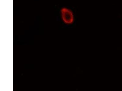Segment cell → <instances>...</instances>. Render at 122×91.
Masks as SVG:
<instances>
[{"instance_id": "cell-1", "label": "cell", "mask_w": 122, "mask_h": 91, "mask_svg": "<svg viewBox=\"0 0 122 91\" xmlns=\"http://www.w3.org/2000/svg\"><path fill=\"white\" fill-rule=\"evenodd\" d=\"M61 18L64 23L67 24H72L74 21L73 13L71 9L64 7L61 10Z\"/></svg>"}]
</instances>
